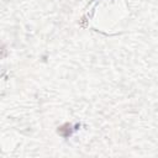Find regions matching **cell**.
<instances>
[{
    "label": "cell",
    "instance_id": "cell-2",
    "mask_svg": "<svg viewBox=\"0 0 158 158\" xmlns=\"http://www.w3.org/2000/svg\"><path fill=\"white\" fill-rule=\"evenodd\" d=\"M6 54H7V51L5 49V47H0V58L6 57Z\"/></svg>",
    "mask_w": 158,
    "mask_h": 158
},
{
    "label": "cell",
    "instance_id": "cell-1",
    "mask_svg": "<svg viewBox=\"0 0 158 158\" xmlns=\"http://www.w3.org/2000/svg\"><path fill=\"white\" fill-rule=\"evenodd\" d=\"M57 133L59 135V136H62V137H69L72 133H73V126H72V123H63L62 126H59L58 128H57Z\"/></svg>",
    "mask_w": 158,
    "mask_h": 158
}]
</instances>
